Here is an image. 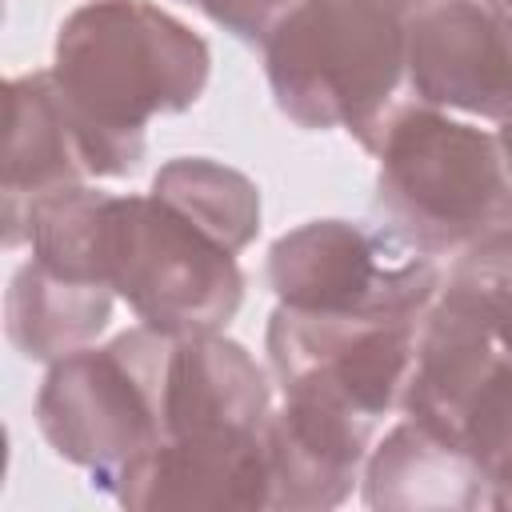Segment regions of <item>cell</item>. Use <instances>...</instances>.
Listing matches in <instances>:
<instances>
[{"instance_id":"cell-8","label":"cell","mask_w":512,"mask_h":512,"mask_svg":"<svg viewBox=\"0 0 512 512\" xmlns=\"http://www.w3.org/2000/svg\"><path fill=\"white\" fill-rule=\"evenodd\" d=\"M404 80L412 100L452 116L512 120V24L480 0H436L408 24Z\"/></svg>"},{"instance_id":"cell-6","label":"cell","mask_w":512,"mask_h":512,"mask_svg":"<svg viewBox=\"0 0 512 512\" xmlns=\"http://www.w3.org/2000/svg\"><path fill=\"white\" fill-rule=\"evenodd\" d=\"M264 272L284 308L316 316L420 320L440 292L436 256L364 220H308L276 236Z\"/></svg>"},{"instance_id":"cell-19","label":"cell","mask_w":512,"mask_h":512,"mask_svg":"<svg viewBox=\"0 0 512 512\" xmlns=\"http://www.w3.org/2000/svg\"><path fill=\"white\" fill-rule=\"evenodd\" d=\"M200 8L216 28H224L228 36H236L240 44L260 48L268 40V32L276 28V20L296 4V0H180Z\"/></svg>"},{"instance_id":"cell-13","label":"cell","mask_w":512,"mask_h":512,"mask_svg":"<svg viewBox=\"0 0 512 512\" xmlns=\"http://www.w3.org/2000/svg\"><path fill=\"white\" fill-rule=\"evenodd\" d=\"M500 356L504 348L496 344V336L464 304L436 292L416 324L412 372L400 396L404 416L460 444L464 416Z\"/></svg>"},{"instance_id":"cell-11","label":"cell","mask_w":512,"mask_h":512,"mask_svg":"<svg viewBox=\"0 0 512 512\" xmlns=\"http://www.w3.org/2000/svg\"><path fill=\"white\" fill-rule=\"evenodd\" d=\"M4 248L28 244V204L44 192L88 184V152L52 72L12 76L4 88Z\"/></svg>"},{"instance_id":"cell-10","label":"cell","mask_w":512,"mask_h":512,"mask_svg":"<svg viewBox=\"0 0 512 512\" xmlns=\"http://www.w3.org/2000/svg\"><path fill=\"white\" fill-rule=\"evenodd\" d=\"M376 440V420L328 400L284 396L264 428L268 508L320 512L352 496Z\"/></svg>"},{"instance_id":"cell-20","label":"cell","mask_w":512,"mask_h":512,"mask_svg":"<svg viewBox=\"0 0 512 512\" xmlns=\"http://www.w3.org/2000/svg\"><path fill=\"white\" fill-rule=\"evenodd\" d=\"M496 136H500L504 156H508V168H512V120H508V124H500V128H496Z\"/></svg>"},{"instance_id":"cell-12","label":"cell","mask_w":512,"mask_h":512,"mask_svg":"<svg viewBox=\"0 0 512 512\" xmlns=\"http://www.w3.org/2000/svg\"><path fill=\"white\" fill-rule=\"evenodd\" d=\"M272 408V380L240 340H228L224 332L172 340L164 436L264 432Z\"/></svg>"},{"instance_id":"cell-4","label":"cell","mask_w":512,"mask_h":512,"mask_svg":"<svg viewBox=\"0 0 512 512\" xmlns=\"http://www.w3.org/2000/svg\"><path fill=\"white\" fill-rule=\"evenodd\" d=\"M100 280L144 328L172 340L224 332L244 304L236 252L152 192H108L100 224Z\"/></svg>"},{"instance_id":"cell-18","label":"cell","mask_w":512,"mask_h":512,"mask_svg":"<svg viewBox=\"0 0 512 512\" xmlns=\"http://www.w3.org/2000/svg\"><path fill=\"white\" fill-rule=\"evenodd\" d=\"M460 448L484 472L492 508H512V352H504L480 384L460 428Z\"/></svg>"},{"instance_id":"cell-16","label":"cell","mask_w":512,"mask_h":512,"mask_svg":"<svg viewBox=\"0 0 512 512\" xmlns=\"http://www.w3.org/2000/svg\"><path fill=\"white\" fill-rule=\"evenodd\" d=\"M156 200L188 216L228 252H244L260 232V188L244 172L212 156H176L160 164L148 188Z\"/></svg>"},{"instance_id":"cell-2","label":"cell","mask_w":512,"mask_h":512,"mask_svg":"<svg viewBox=\"0 0 512 512\" xmlns=\"http://www.w3.org/2000/svg\"><path fill=\"white\" fill-rule=\"evenodd\" d=\"M412 20L396 0H296L260 44L280 116L304 132L340 128L372 152L400 104Z\"/></svg>"},{"instance_id":"cell-1","label":"cell","mask_w":512,"mask_h":512,"mask_svg":"<svg viewBox=\"0 0 512 512\" xmlns=\"http://www.w3.org/2000/svg\"><path fill=\"white\" fill-rule=\"evenodd\" d=\"M48 72L76 120L92 180H124L144 164L148 124L200 104L212 52L152 0H88L56 28Z\"/></svg>"},{"instance_id":"cell-21","label":"cell","mask_w":512,"mask_h":512,"mask_svg":"<svg viewBox=\"0 0 512 512\" xmlns=\"http://www.w3.org/2000/svg\"><path fill=\"white\" fill-rule=\"evenodd\" d=\"M480 4H488L496 16H504V20L512 24V0H480Z\"/></svg>"},{"instance_id":"cell-7","label":"cell","mask_w":512,"mask_h":512,"mask_svg":"<svg viewBox=\"0 0 512 512\" xmlns=\"http://www.w3.org/2000/svg\"><path fill=\"white\" fill-rule=\"evenodd\" d=\"M420 320H356L276 308L264 328L268 368L284 396L340 404L384 420L400 408Z\"/></svg>"},{"instance_id":"cell-3","label":"cell","mask_w":512,"mask_h":512,"mask_svg":"<svg viewBox=\"0 0 512 512\" xmlns=\"http://www.w3.org/2000/svg\"><path fill=\"white\" fill-rule=\"evenodd\" d=\"M376 212L428 256H460L512 224V168L496 132L408 100L372 144Z\"/></svg>"},{"instance_id":"cell-9","label":"cell","mask_w":512,"mask_h":512,"mask_svg":"<svg viewBox=\"0 0 512 512\" xmlns=\"http://www.w3.org/2000/svg\"><path fill=\"white\" fill-rule=\"evenodd\" d=\"M100 492L136 512H252L268 508L264 432H184L160 436L128 460Z\"/></svg>"},{"instance_id":"cell-15","label":"cell","mask_w":512,"mask_h":512,"mask_svg":"<svg viewBox=\"0 0 512 512\" xmlns=\"http://www.w3.org/2000/svg\"><path fill=\"white\" fill-rule=\"evenodd\" d=\"M116 292L104 284H84L56 276L52 268L28 260L12 272L4 296L8 344L36 364H52L76 348H88L112 320Z\"/></svg>"},{"instance_id":"cell-5","label":"cell","mask_w":512,"mask_h":512,"mask_svg":"<svg viewBox=\"0 0 512 512\" xmlns=\"http://www.w3.org/2000/svg\"><path fill=\"white\" fill-rule=\"evenodd\" d=\"M168 356L172 336L140 324L48 364L36 392L40 436L60 460L84 468L92 488H104L164 436Z\"/></svg>"},{"instance_id":"cell-17","label":"cell","mask_w":512,"mask_h":512,"mask_svg":"<svg viewBox=\"0 0 512 512\" xmlns=\"http://www.w3.org/2000/svg\"><path fill=\"white\" fill-rule=\"evenodd\" d=\"M440 292L464 304L512 352V224L464 248Z\"/></svg>"},{"instance_id":"cell-14","label":"cell","mask_w":512,"mask_h":512,"mask_svg":"<svg viewBox=\"0 0 512 512\" xmlns=\"http://www.w3.org/2000/svg\"><path fill=\"white\" fill-rule=\"evenodd\" d=\"M360 484L364 504L380 512L492 508V492L476 460L416 420L396 424L380 444H372Z\"/></svg>"}]
</instances>
